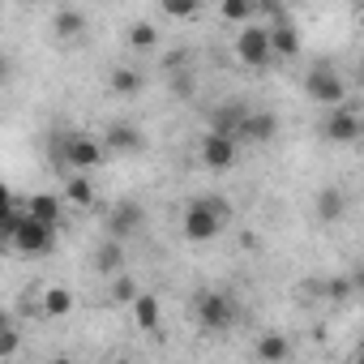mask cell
Instances as JSON below:
<instances>
[{"label": "cell", "mask_w": 364, "mask_h": 364, "mask_svg": "<svg viewBox=\"0 0 364 364\" xmlns=\"http://www.w3.org/2000/svg\"><path fill=\"white\" fill-rule=\"evenodd\" d=\"M321 133H326V137H330L334 146H351V141L360 137V116H355L351 107H334V112L326 116Z\"/></svg>", "instance_id": "10"}, {"label": "cell", "mask_w": 364, "mask_h": 364, "mask_svg": "<svg viewBox=\"0 0 364 364\" xmlns=\"http://www.w3.org/2000/svg\"><path fill=\"white\" fill-rule=\"evenodd\" d=\"M124 39H129L133 52H154V48H159V26H154V22H133V26L124 31Z\"/></svg>", "instance_id": "19"}, {"label": "cell", "mask_w": 364, "mask_h": 364, "mask_svg": "<svg viewBox=\"0 0 364 364\" xmlns=\"http://www.w3.org/2000/svg\"><path fill=\"white\" fill-rule=\"evenodd\" d=\"M236 60L249 65V69H270V65H274L270 31H266V26H245V31L236 35Z\"/></svg>", "instance_id": "6"}, {"label": "cell", "mask_w": 364, "mask_h": 364, "mask_svg": "<svg viewBox=\"0 0 364 364\" xmlns=\"http://www.w3.org/2000/svg\"><path fill=\"white\" fill-rule=\"evenodd\" d=\"M39 309H43L48 317H69V313H73V291H69V287H48Z\"/></svg>", "instance_id": "21"}, {"label": "cell", "mask_w": 364, "mask_h": 364, "mask_svg": "<svg viewBox=\"0 0 364 364\" xmlns=\"http://www.w3.org/2000/svg\"><path fill=\"white\" fill-rule=\"evenodd\" d=\"M304 95L313 99V103H321V107H347V82L338 77V69H330V65H317V69H309V77H304Z\"/></svg>", "instance_id": "5"}, {"label": "cell", "mask_w": 364, "mask_h": 364, "mask_svg": "<svg viewBox=\"0 0 364 364\" xmlns=\"http://www.w3.org/2000/svg\"><path fill=\"white\" fill-rule=\"evenodd\" d=\"M18 347H22V334H18V326H14V330H5V334H0V360H9V355H18Z\"/></svg>", "instance_id": "28"}, {"label": "cell", "mask_w": 364, "mask_h": 364, "mask_svg": "<svg viewBox=\"0 0 364 364\" xmlns=\"http://www.w3.org/2000/svg\"><path fill=\"white\" fill-rule=\"evenodd\" d=\"M52 154L65 167H73L77 176H90L103 163V141L90 137V133H60V146H52Z\"/></svg>", "instance_id": "3"}, {"label": "cell", "mask_w": 364, "mask_h": 364, "mask_svg": "<svg viewBox=\"0 0 364 364\" xmlns=\"http://www.w3.org/2000/svg\"><path fill=\"white\" fill-rule=\"evenodd\" d=\"M52 364H73V360H69V355H56V360H52Z\"/></svg>", "instance_id": "32"}, {"label": "cell", "mask_w": 364, "mask_h": 364, "mask_svg": "<svg viewBox=\"0 0 364 364\" xmlns=\"http://www.w3.org/2000/svg\"><path fill=\"white\" fill-rule=\"evenodd\" d=\"M5 245L14 253H22V257H43V253L56 249V228H48V223H39L31 215H18L14 228H9V236H5Z\"/></svg>", "instance_id": "2"}, {"label": "cell", "mask_w": 364, "mask_h": 364, "mask_svg": "<svg viewBox=\"0 0 364 364\" xmlns=\"http://www.w3.org/2000/svg\"><path fill=\"white\" fill-rule=\"evenodd\" d=\"M228 219H232V210H228L223 198H193V202L185 206L180 232H185V240H193V245H206V240H215V236L223 232Z\"/></svg>", "instance_id": "1"}, {"label": "cell", "mask_w": 364, "mask_h": 364, "mask_svg": "<svg viewBox=\"0 0 364 364\" xmlns=\"http://www.w3.org/2000/svg\"><path fill=\"white\" fill-rule=\"evenodd\" d=\"M219 18H223V22H253V18H257V5H249V0H223V5H219Z\"/></svg>", "instance_id": "24"}, {"label": "cell", "mask_w": 364, "mask_h": 364, "mask_svg": "<svg viewBox=\"0 0 364 364\" xmlns=\"http://www.w3.org/2000/svg\"><path fill=\"white\" fill-rule=\"evenodd\" d=\"M137 296H141V287H137V279H133L129 270L112 274V300H116V304H124V309H129V304H133Z\"/></svg>", "instance_id": "23"}, {"label": "cell", "mask_w": 364, "mask_h": 364, "mask_svg": "<svg viewBox=\"0 0 364 364\" xmlns=\"http://www.w3.org/2000/svg\"><path fill=\"white\" fill-rule=\"evenodd\" d=\"M141 223H146V210L137 206V202H116L112 210H107V240H133L137 232H141Z\"/></svg>", "instance_id": "7"}, {"label": "cell", "mask_w": 364, "mask_h": 364, "mask_svg": "<svg viewBox=\"0 0 364 364\" xmlns=\"http://www.w3.org/2000/svg\"><path fill=\"white\" fill-rule=\"evenodd\" d=\"M193 317L202 321V330L223 334V330H232V326H236V300H232L228 291L206 287V291H198V296H193Z\"/></svg>", "instance_id": "4"}, {"label": "cell", "mask_w": 364, "mask_h": 364, "mask_svg": "<svg viewBox=\"0 0 364 364\" xmlns=\"http://www.w3.org/2000/svg\"><path fill=\"white\" fill-rule=\"evenodd\" d=\"M274 137H279V116L274 112H249L245 124H240V133H236V146L240 141L262 146V141H274Z\"/></svg>", "instance_id": "9"}, {"label": "cell", "mask_w": 364, "mask_h": 364, "mask_svg": "<svg viewBox=\"0 0 364 364\" xmlns=\"http://www.w3.org/2000/svg\"><path fill=\"white\" fill-rule=\"evenodd\" d=\"M163 14L185 22V18H198V14H202V5H198V0H167V5H163Z\"/></svg>", "instance_id": "27"}, {"label": "cell", "mask_w": 364, "mask_h": 364, "mask_svg": "<svg viewBox=\"0 0 364 364\" xmlns=\"http://www.w3.org/2000/svg\"><path fill=\"white\" fill-rule=\"evenodd\" d=\"M9 77V60H5V52H0V82Z\"/></svg>", "instance_id": "31"}, {"label": "cell", "mask_w": 364, "mask_h": 364, "mask_svg": "<svg viewBox=\"0 0 364 364\" xmlns=\"http://www.w3.org/2000/svg\"><path fill=\"white\" fill-rule=\"evenodd\" d=\"M5 330H14V317H9L5 309H0V334H5Z\"/></svg>", "instance_id": "30"}, {"label": "cell", "mask_w": 364, "mask_h": 364, "mask_svg": "<svg viewBox=\"0 0 364 364\" xmlns=\"http://www.w3.org/2000/svg\"><path fill=\"white\" fill-rule=\"evenodd\" d=\"M103 141V154L107 150H120V154H133V150H141L146 141H141V129H133V124H112L107 129V137H99Z\"/></svg>", "instance_id": "13"}, {"label": "cell", "mask_w": 364, "mask_h": 364, "mask_svg": "<svg viewBox=\"0 0 364 364\" xmlns=\"http://www.w3.org/2000/svg\"><path fill=\"white\" fill-rule=\"evenodd\" d=\"M343 210H347V202H343L338 189H321V193H317V219L334 223V219H343Z\"/></svg>", "instance_id": "22"}, {"label": "cell", "mask_w": 364, "mask_h": 364, "mask_svg": "<svg viewBox=\"0 0 364 364\" xmlns=\"http://www.w3.org/2000/svg\"><path fill=\"white\" fill-rule=\"evenodd\" d=\"M245 116H249V107H245L240 99H228V103H219V107L210 112V133H219V137H232V141H236V133H240Z\"/></svg>", "instance_id": "11"}, {"label": "cell", "mask_w": 364, "mask_h": 364, "mask_svg": "<svg viewBox=\"0 0 364 364\" xmlns=\"http://www.w3.org/2000/svg\"><path fill=\"white\" fill-rule=\"evenodd\" d=\"M198 154H202V163H206L210 171H228V167L236 163V154H240V146H236L232 137H219V133H206V137H202V146H198Z\"/></svg>", "instance_id": "8"}, {"label": "cell", "mask_w": 364, "mask_h": 364, "mask_svg": "<svg viewBox=\"0 0 364 364\" xmlns=\"http://www.w3.org/2000/svg\"><path fill=\"white\" fill-rule=\"evenodd\" d=\"M95 270L99 274H120L124 270V245L120 240H99V249H95Z\"/></svg>", "instance_id": "16"}, {"label": "cell", "mask_w": 364, "mask_h": 364, "mask_svg": "<svg viewBox=\"0 0 364 364\" xmlns=\"http://www.w3.org/2000/svg\"><path fill=\"white\" fill-rule=\"evenodd\" d=\"M253 355H257L262 364H283V360L291 355V343H287V334H262L257 347H253Z\"/></svg>", "instance_id": "18"}, {"label": "cell", "mask_w": 364, "mask_h": 364, "mask_svg": "<svg viewBox=\"0 0 364 364\" xmlns=\"http://www.w3.org/2000/svg\"><path fill=\"white\" fill-rule=\"evenodd\" d=\"M65 198H69L73 206H95V185H90V176H73L69 189H65Z\"/></svg>", "instance_id": "25"}, {"label": "cell", "mask_w": 364, "mask_h": 364, "mask_svg": "<svg viewBox=\"0 0 364 364\" xmlns=\"http://www.w3.org/2000/svg\"><path fill=\"white\" fill-rule=\"evenodd\" d=\"M112 364H133V360H112Z\"/></svg>", "instance_id": "33"}, {"label": "cell", "mask_w": 364, "mask_h": 364, "mask_svg": "<svg viewBox=\"0 0 364 364\" xmlns=\"http://www.w3.org/2000/svg\"><path fill=\"white\" fill-rule=\"evenodd\" d=\"M107 86H112L116 95H124V99H133V95H141V86H146V77H141L137 69H112V77H107Z\"/></svg>", "instance_id": "20"}, {"label": "cell", "mask_w": 364, "mask_h": 364, "mask_svg": "<svg viewBox=\"0 0 364 364\" xmlns=\"http://www.w3.org/2000/svg\"><path fill=\"white\" fill-rule=\"evenodd\" d=\"M133 321H137V330H146V334H154L159 330V321H163V313H159V296H150V291H141L133 304Z\"/></svg>", "instance_id": "17"}, {"label": "cell", "mask_w": 364, "mask_h": 364, "mask_svg": "<svg viewBox=\"0 0 364 364\" xmlns=\"http://www.w3.org/2000/svg\"><path fill=\"white\" fill-rule=\"evenodd\" d=\"M270 31V52H274V60H296L300 56V35H296V26H287L283 18L274 22V26H266Z\"/></svg>", "instance_id": "12"}, {"label": "cell", "mask_w": 364, "mask_h": 364, "mask_svg": "<svg viewBox=\"0 0 364 364\" xmlns=\"http://www.w3.org/2000/svg\"><path fill=\"white\" fill-rule=\"evenodd\" d=\"M60 198L56 193H35L26 206H22V215H31V219H39V223H48V228H56L60 223Z\"/></svg>", "instance_id": "14"}, {"label": "cell", "mask_w": 364, "mask_h": 364, "mask_svg": "<svg viewBox=\"0 0 364 364\" xmlns=\"http://www.w3.org/2000/svg\"><path fill=\"white\" fill-rule=\"evenodd\" d=\"M347 291H351V283H347V279H334V283H326V296H330V300H343Z\"/></svg>", "instance_id": "29"}, {"label": "cell", "mask_w": 364, "mask_h": 364, "mask_svg": "<svg viewBox=\"0 0 364 364\" xmlns=\"http://www.w3.org/2000/svg\"><path fill=\"white\" fill-rule=\"evenodd\" d=\"M86 14L82 9H56V18H52V35L56 39H82L86 35Z\"/></svg>", "instance_id": "15"}, {"label": "cell", "mask_w": 364, "mask_h": 364, "mask_svg": "<svg viewBox=\"0 0 364 364\" xmlns=\"http://www.w3.org/2000/svg\"><path fill=\"white\" fill-rule=\"evenodd\" d=\"M171 90H176L180 99H189V95L198 90V77H193V69H171Z\"/></svg>", "instance_id": "26"}]
</instances>
